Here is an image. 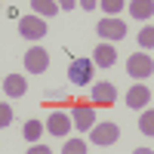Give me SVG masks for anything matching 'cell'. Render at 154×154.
Here are the masks:
<instances>
[{
	"mask_svg": "<svg viewBox=\"0 0 154 154\" xmlns=\"http://www.w3.org/2000/svg\"><path fill=\"white\" fill-rule=\"evenodd\" d=\"M120 139V126L117 123H93V130H89V142L93 145H99V148H108V145H114Z\"/></svg>",
	"mask_w": 154,
	"mask_h": 154,
	"instance_id": "cell-1",
	"label": "cell"
},
{
	"mask_svg": "<svg viewBox=\"0 0 154 154\" xmlns=\"http://www.w3.org/2000/svg\"><path fill=\"white\" fill-rule=\"evenodd\" d=\"M96 31H99V40L114 43V40H123V37H126V25L117 16H105V19L96 25Z\"/></svg>",
	"mask_w": 154,
	"mask_h": 154,
	"instance_id": "cell-2",
	"label": "cell"
},
{
	"mask_svg": "<svg viewBox=\"0 0 154 154\" xmlns=\"http://www.w3.org/2000/svg\"><path fill=\"white\" fill-rule=\"evenodd\" d=\"M126 74L136 77V80L151 77V74H154V59H151L148 53H136V56H130V59H126Z\"/></svg>",
	"mask_w": 154,
	"mask_h": 154,
	"instance_id": "cell-3",
	"label": "cell"
},
{
	"mask_svg": "<svg viewBox=\"0 0 154 154\" xmlns=\"http://www.w3.org/2000/svg\"><path fill=\"white\" fill-rule=\"evenodd\" d=\"M19 34L25 40H40V37H46V19H40V16L19 19Z\"/></svg>",
	"mask_w": 154,
	"mask_h": 154,
	"instance_id": "cell-4",
	"label": "cell"
},
{
	"mask_svg": "<svg viewBox=\"0 0 154 154\" xmlns=\"http://www.w3.org/2000/svg\"><path fill=\"white\" fill-rule=\"evenodd\" d=\"M68 80L74 86H86L93 80V59H74L68 68Z\"/></svg>",
	"mask_w": 154,
	"mask_h": 154,
	"instance_id": "cell-5",
	"label": "cell"
},
{
	"mask_svg": "<svg viewBox=\"0 0 154 154\" xmlns=\"http://www.w3.org/2000/svg\"><path fill=\"white\" fill-rule=\"evenodd\" d=\"M46 68H49V53L43 46H31L25 53V71L28 74H43Z\"/></svg>",
	"mask_w": 154,
	"mask_h": 154,
	"instance_id": "cell-6",
	"label": "cell"
},
{
	"mask_svg": "<svg viewBox=\"0 0 154 154\" xmlns=\"http://www.w3.org/2000/svg\"><path fill=\"white\" fill-rule=\"evenodd\" d=\"M71 114L68 111H49V120L43 123V130H49V136H68L71 133Z\"/></svg>",
	"mask_w": 154,
	"mask_h": 154,
	"instance_id": "cell-7",
	"label": "cell"
},
{
	"mask_svg": "<svg viewBox=\"0 0 154 154\" xmlns=\"http://www.w3.org/2000/svg\"><path fill=\"white\" fill-rule=\"evenodd\" d=\"M71 123L77 126V130L89 133V130H93V123H96V108H89V105H74V111H71Z\"/></svg>",
	"mask_w": 154,
	"mask_h": 154,
	"instance_id": "cell-8",
	"label": "cell"
},
{
	"mask_svg": "<svg viewBox=\"0 0 154 154\" xmlns=\"http://www.w3.org/2000/svg\"><path fill=\"white\" fill-rule=\"evenodd\" d=\"M114 62H117V49H114V43L102 40V43L96 46V53H93V65H99V68H111Z\"/></svg>",
	"mask_w": 154,
	"mask_h": 154,
	"instance_id": "cell-9",
	"label": "cell"
},
{
	"mask_svg": "<svg viewBox=\"0 0 154 154\" xmlns=\"http://www.w3.org/2000/svg\"><path fill=\"white\" fill-rule=\"evenodd\" d=\"M3 93L9 99H22L25 93H28V80H25V74H9L3 77Z\"/></svg>",
	"mask_w": 154,
	"mask_h": 154,
	"instance_id": "cell-10",
	"label": "cell"
},
{
	"mask_svg": "<svg viewBox=\"0 0 154 154\" xmlns=\"http://www.w3.org/2000/svg\"><path fill=\"white\" fill-rule=\"evenodd\" d=\"M148 102H151V89L142 86V83H136L130 93H126V105L130 108H148Z\"/></svg>",
	"mask_w": 154,
	"mask_h": 154,
	"instance_id": "cell-11",
	"label": "cell"
},
{
	"mask_svg": "<svg viewBox=\"0 0 154 154\" xmlns=\"http://www.w3.org/2000/svg\"><path fill=\"white\" fill-rule=\"evenodd\" d=\"M93 99H96V105H114L117 102V89L111 83H96L93 86Z\"/></svg>",
	"mask_w": 154,
	"mask_h": 154,
	"instance_id": "cell-12",
	"label": "cell"
},
{
	"mask_svg": "<svg viewBox=\"0 0 154 154\" xmlns=\"http://www.w3.org/2000/svg\"><path fill=\"white\" fill-rule=\"evenodd\" d=\"M130 12H133V19L148 22L154 16V0H130Z\"/></svg>",
	"mask_w": 154,
	"mask_h": 154,
	"instance_id": "cell-13",
	"label": "cell"
},
{
	"mask_svg": "<svg viewBox=\"0 0 154 154\" xmlns=\"http://www.w3.org/2000/svg\"><path fill=\"white\" fill-rule=\"evenodd\" d=\"M31 6H34V16L53 19L56 12H59V0H31Z\"/></svg>",
	"mask_w": 154,
	"mask_h": 154,
	"instance_id": "cell-14",
	"label": "cell"
},
{
	"mask_svg": "<svg viewBox=\"0 0 154 154\" xmlns=\"http://www.w3.org/2000/svg\"><path fill=\"white\" fill-rule=\"evenodd\" d=\"M22 136L28 139V142H37V139L43 136V123H40V120H28V123H25V130H22Z\"/></svg>",
	"mask_w": 154,
	"mask_h": 154,
	"instance_id": "cell-15",
	"label": "cell"
},
{
	"mask_svg": "<svg viewBox=\"0 0 154 154\" xmlns=\"http://www.w3.org/2000/svg\"><path fill=\"white\" fill-rule=\"evenodd\" d=\"M139 130H142V136H148V139L154 136V111H151V108L139 117Z\"/></svg>",
	"mask_w": 154,
	"mask_h": 154,
	"instance_id": "cell-16",
	"label": "cell"
},
{
	"mask_svg": "<svg viewBox=\"0 0 154 154\" xmlns=\"http://www.w3.org/2000/svg\"><path fill=\"white\" fill-rule=\"evenodd\" d=\"M62 151H65V154H86V142H83V139H71V142H65Z\"/></svg>",
	"mask_w": 154,
	"mask_h": 154,
	"instance_id": "cell-17",
	"label": "cell"
},
{
	"mask_svg": "<svg viewBox=\"0 0 154 154\" xmlns=\"http://www.w3.org/2000/svg\"><path fill=\"white\" fill-rule=\"evenodd\" d=\"M139 46H142V49H151L154 46V28H151V25L142 28V34H139Z\"/></svg>",
	"mask_w": 154,
	"mask_h": 154,
	"instance_id": "cell-18",
	"label": "cell"
},
{
	"mask_svg": "<svg viewBox=\"0 0 154 154\" xmlns=\"http://www.w3.org/2000/svg\"><path fill=\"white\" fill-rule=\"evenodd\" d=\"M102 9H105L108 12V16H117V12L123 9V0H102V3H99Z\"/></svg>",
	"mask_w": 154,
	"mask_h": 154,
	"instance_id": "cell-19",
	"label": "cell"
},
{
	"mask_svg": "<svg viewBox=\"0 0 154 154\" xmlns=\"http://www.w3.org/2000/svg\"><path fill=\"white\" fill-rule=\"evenodd\" d=\"M9 123H12V108L6 102H0V126H9Z\"/></svg>",
	"mask_w": 154,
	"mask_h": 154,
	"instance_id": "cell-20",
	"label": "cell"
},
{
	"mask_svg": "<svg viewBox=\"0 0 154 154\" xmlns=\"http://www.w3.org/2000/svg\"><path fill=\"white\" fill-rule=\"evenodd\" d=\"M28 154H49V148H46V145H37V142H34V148H28Z\"/></svg>",
	"mask_w": 154,
	"mask_h": 154,
	"instance_id": "cell-21",
	"label": "cell"
},
{
	"mask_svg": "<svg viewBox=\"0 0 154 154\" xmlns=\"http://www.w3.org/2000/svg\"><path fill=\"white\" fill-rule=\"evenodd\" d=\"M80 6L83 9H96V0H80Z\"/></svg>",
	"mask_w": 154,
	"mask_h": 154,
	"instance_id": "cell-22",
	"label": "cell"
}]
</instances>
